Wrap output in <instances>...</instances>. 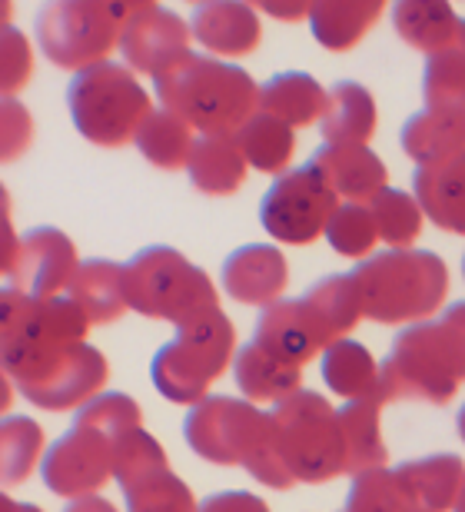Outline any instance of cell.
<instances>
[{
  "label": "cell",
  "mask_w": 465,
  "mask_h": 512,
  "mask_svg": "<svg viewBox=\"0 0 465 512\" xmlns=\"http://www.w3.org/2000/svg\"><path fill=\"white\" fill-rule=\"evenodd\" d=\"M459 436H462V443H465V403L459 409Z\"/></svg>",
  "instance_id": "cell-49"
},
{
  "label": "cell",
  "mask_w": 465,
  "mask_h": 512,
  "mask_svg": "<svg viewBox=\"0 0 465 512\" xmlns=\"http://www.w3.org/2000/svg\"><path fill=\"white\" fill-rule=\"evenodd\" d=\"M402 150L419 167H446L465 157V114L452 110H422L402 127Z\"/></svg>",
  "instance_id": "cell-20"
},
{
  "label": "cell",
  "mask_w": 465,
  "mask_h": 512,
  "mask_svg": "<svg viewBox=\"0 0 465 512\" xmlns=\"http://www.w3.org/2000/svg\"><path fill=\"white\" fill-rule=\"evenodd\" d=\"M246 163L260 173H279L286 170V163L293 160L296 137L293 127H286L283 120H276L270 114H256L250 124L236 133Z\"/></svg>",
  "instance_id": "cell-35"
},
{
  "label": "cell",
  "mask_w": 465,
  "mask_h": 512,
  "mask_svg": "<svg viewBox=\"0 0 465 512\" xmlns=\"http://www.w3.org/2000/svg\"><path fill=\"white\" fill-rule=\"evenodd\" d=\"M107 373H110L107 356H103L97 346L80 343L57 366H50L40 380L20 386V393L34 406L57 413V409L90 403V399L100 393V386L107 383Z\"/></svg>",
  "instance_id": "cell-15"
},
{
  "label": "cell",
  "mask_w": 465,
  "mask_h": 512,
  "mask_svg": "<svg viewBox=\"0 0 465 512\" xmlns=\"http://www.w3.org/2000/svg\"><path fill=\"white\" fill-rule=\"evenodd\" d=\"M0 512H44V509L17 503V499H10V496H0Z\"/></svg>",
  "instance_id": "cell-48"
},
{
  "label": "cell",
  "mask_w": 465,
  "mask_h": 512,
  "mask_svg": "<svg viewBox=\"0 0 465 512\" xmlns=\"http://www.w3.org/2000/svg\"><path fill=\"white\" fill-rule=\"evenodd\" d=\"M120 50L133 70L157 77L160 70L190 54V24L173 10L143 0V4H133V14L127 17Z\"/></svg>",
  "instance_id": "cell-14"
},
{
  "label": "cell",
  "mask_w": 465,
  "mask_h": 512,
  "mask_svg": "<svg viewBox=\"0 0 465 512\" xmlns=\"http://www.w3.org/2000/svg\"><path fill=\"white\" fill-rule=\"evenodd\" d=\"M465 383V300L452 303L436 323H416L392 340V353L379 366V396L426 399L446 406Z\"/></svg>",
  "instance_id": "cell-3"
},
{
  "label": "cell",
  "mask_w": 465,
  "mask_h": 512,
  "mask_svg": "<svg viewBox=\"0 0 465 512\" xmlns=\"http://www.w3.org/2000/svg\"><path fill=\"white\" fill-rule=\"evenodd\" d=\"M90 320L67 296L37 300L20 290L0 293V343H4V373L20 386L40 380L50 366L87 340Z\"/></svg>",
  "instance_id": "cell-4"
},
{
  "label": "cell",
  "mask_w": 465,
  "mask_h": 512,
  "mask_svg": "<svg viewBox=\"0 0 465 512\" xmlns=\"http://www.w3.org/2000/svg\"><path fill=\"white\" fill-rule=\"evenodd\" d=\"M456 512H465V483H462V493L456 499Z\"/></svg>",
  "instance_id": "cell-50"
},
{
  "label": "cell",
  "mask_w": 465,
  "mask_h": 512,
  "mask_svg": "<svg viewBox=\"0 0 465 512\" xmlns=\"http://www.w3.org/2000/svg\"><path fill=\"white\" fill-rule=\"evenodd\" d=\"M80 270L77 250L64 230L57 227H34L17 243L14 256L4 263V276L10 290H20L37 300L64 296Z\"/></svg>",
  "instance_id": "cell-12"
},
{
  "label": "cell",
  "mask_w": 465,
  "mask_h": 512,
  "mask_svg": "<svg viewBox=\"0 0 465 512\" xmlns=\"http://www.w3.org/2000/svg\"><path fill=\"white\" fill-rule=\"evenodd\" d=\"M416 509L409 489L402 486L396 469H366L353 479L346 496V512H409Z\"/></svg>",
  "instance_id": "cell-39"
},
{
  "label": "cell",
  "mask_w": 465,
  "mask_h": 512,
  "mask_svg": "<svg viewBox=\"0 0 465 512\" xmlns=\"http://www.w3.org/2000/svg\"><path fill=\"white\" fill-rule=\"evenodd\" d=\"M326 240H329V247L349 256V260L366 256L379 240L369 203H346V207H339L336 217L329 220V227H326Z\"/></svg>",
  "instance_id": "cell-41"
},
{
  "label": "cell",
  "mask_w": 465,
  "mask_h": 512,
  "mask_svg": "<svg viewBox=\"0 0 465 512\" xmlns=\"http://www.w3.org/2000/svg\"><path fill=\"white\" fill-rule=\"evenodd\" d=\"M67 300L77 303V310L93 323H113L130 310L127 283H123V263L87 260L80 263L74 283L67 286Z\"/></svg>",
  "instance_id": "cell-23"
},
{
  "label": "cell",
  "mask_w": 465,
  "mask_h": 512,
  "mask_svg": "<svg viewBox=\"0 0 465 512\" xmlns=\"http://www.w3.org/2000/svg\"><path fill=\"white\" fill-rule=\"evenodd\" d=\"M462 276H465V256H462Z\"/></svg>",
  "instance_id": "cell-52"
},
{
  "label": "cell",
  "mask_w": 465,
  "mask_h": 512,
  "mask_svg": "<svg viewBox=\"0 0 465 512\" xmlns=\"http://www.w3.org/2000/svg\"><path fill=\"white\" fill-rule=\"evenodd\" d=\"M143 413L140 406L133 403L127 393H103V396H93L90 403L80 406V413L74 419V426H87V429H97V433L110 436L113 443L123 439L133 429H143Z\"/></svg>",
  "instance_id": "cell-40"
},
{
  "label": "cell",
  "mask_w": 465,
  "mask_h": 512,
  "mask_svg": "<svg viewBox=\"0 0 465 512\" xmlns=\"http://www.w3.org/2000/svg\"><path fill=\"white\" fill-rule=\"evenodd\" d=\"M369 210H372V220H376L379 240H386L389 247H396V250H409L412 243H416L422 230V207L412 193L386 187L369 203Z\"/></svg>",
  "instance_id": "cell-38"
},
{
  "label": "cell",
  "mask_w": 465,
  "mask_h": 512,
  "mask_svg": "<svg viewBox=\"0 0 465 512\" xmlns=\"http://www.w3.org/2000/svg\"><path fill=\"white\" fill-rule=\"evenodd\" d=\"M123 283L130 310L150 320H170L180 326L203 310L220 306L210 276L173 247L140 250L130 263H123Z\"/></svg>",
  "instance_id": "cell-8"
},
{
  "label": "cell",
  "mask_w": 465,
  "mask_h": 512,
  "mask_svg": "<svg viewBox=\"0 0 465 512\" xmlns=\"http://www.w3.org/2000/svg\"><path fill=\"white\" fill-rule=\"evenodd\" d=\"M382 396L353 399L339 409V429H343V449H346V466L343 473L359 476L366 469H379L386 463V443H382L379 413H382Z\"/></svg>",
  "instance_id": "cell-27"
},
{
  "label": "cell",
  "mask_w": 465,
  "mask_h": 512,
  "mask_svg": "<svg viewBox=\"0 0 465 512\" xmlns=\"http://www.w3.org/2000/svg\"><path fill=\"white\" fill-rule=\"evenodd\" d=\"M236 330L220 306L177 326V336L160 346L150 363V380L170 403L196 406L206 399V389L220 380L233 360Z\"/></svg>",
  "instance_id": "cell-6"
},
{
  "label": "cell",
  "mask_w": 465,
  "mask_h": 512,
  "mask_svg": "<svg viewBox=\"0 0 465 512\" xmlns=\"http://www.w3.org/2000/svg\"><path fill=\"white\" fill-rule=\"evenodd\" d=\"M133 4H97V0H64L37 14V44L50 64L64 70H87L107 60L120 44Z\"/></svg>",
  "instance_id": "cell-9"
},
{
  "label": "cell",
  "mask_w": 465,
  "mask_h": 512,
  "mask_svg": "<svg viewBox=\"0 0 465 512\" xmlns=\"http://www.w3.org/2000/svg\"><path fill=\"white\" fill-rule=\"evenodd\" d=\"M260 10H266V14H273V17H283V20H299L303 14H309L306 4H260Z\"/></svg>",
  "instance_id": "cell-47"
},
{
  "label": "cell",
  "mask_w": 465,
  "mask_h": 512,
  "mask_svg": "<svg viewBox=\"0 0 465 512\" xmlns=\"http://www.w3.org/2000/svg\"><path fill=\"white\" fill-rule=\"evenodd\" d=\"M190 34L200 40V47H206L210 54L220 57H243L253 54L260 44V17L256 7L250 4H200L193 10L190 20Z\"/></svg>",
  "instance_id": "cell-19"
},
{
  "label": "cell",
  "mask_w": 465,
  "mask_h": 512,
  "mask_svg": "<svg viewBox=\"0 0 465 512\" xmlns=\"http://www.w3.org/2000/svg\"><path fill=\"white\" fill-rule=\"evenodd\" d=\"M64 512H117V506H113L110 499H103V496H84V499L67 503Z\"/></svg>",
  "instance_id": "cell-46"
},
{
  "label": "cell",
  "mask_w": 465,
  "mask_h": 512,
  "mask_svg": "<svg viewBox=\"0 0 465 512\" xmlns=\"http://www.w3.org/2000/svg\"><path fill=\"white\" fill-rule=\"evenodd\" d=\"M113 449L117 443L110 436L87 426H74L44 456L40 473H44L47 489L64 499L93 496L113 476Z\"/></svg>",
  "instance_id": "cell-13"
},
{
  "label": "cell",
  "mask_w": 465,
  "mask_h": 512,
  "mask_svg": "<svg viewBox=\"0 0 465 512\" xmlns=\"http://www.w3.org/2000/svg\"><path fill=\"white\" fill-rule=\"evenodd\" d=\"M127 509L130 512H200L190 486L180 476H173L170 469L160 476H153L150 483L137 486L127 493Z\"/></svg>",
  "instance_id": "cell-42"
},
{
  "label": "cell",
  "mask_w": 465,
  "mask_h": 512,
  "mask_svg": "<svg viewBox=\"0 0 465 512\" xmlns=\"http://www.w3.org/2000/svg\"><path fill=\"white\" fill-rule=\"evenodd\" d=\"M376 100L363 87L353 84V80H343V84L329 87L326 97V114L319 120V130H323L326 143H356V147H366V140L376 133Z\"/></svg>",
  "instance_id": "cell-28"
},
{
  "label": "cell",
  "mask_w": 465,
  "mask_h": 512,
  "mask_svg": "<svg viewBox=\"0 0 465 512\" xmlns=\"http://www.w3.org/2000/svg\"><path fill=\"white\" fill-rule=\"evenodd\" d=\"M193 143H196L193 127L186 124V120H180L177 114H170V110H153L150 120L137 133L140 153L153 167H163V170L186 167V160H190V153H193Z\"/></svg>",
  "instance_id": "cell-34"
},
{
  "label": "cell",
  "mask_w": 465,
  "mask_h": 512,
  "mask_svg": "<svg viewBox=\"0 0 465 512\" xmlns=\"http://www.w3.org/2000/svg\"><path fill=\"white\" fill-rule=\"evenodd\" d=\"M223 290L233 296L236 303L246 306H273L279 293L286 290L289 270L286 256L270 243H246V247L233 250L223 260Z\"/></svg>",
  "instance_id": "cell-18"
},
{
  "label": "cell",
  "mask_w": 465,
  "mask_h": 512,
  "mask_svg": "<svg viewBox=\"0 0 465 512\" xmlns=\"http://www.w3.org/2000/svg\"><path fill=\"white\" fill-rule=\"evenodd\" d=\"M270 426V413H260L250 399L206 396L190 406L183 419V436L196 456L220 466H246Z\"/></svg>",
  "instance_id": "cell-10"
},
{
  "label": "cell",
  "mask_w": 465,
  "mask_h": 512,
  "mask_svg": "<svg viewBox=\"0 0 465 512\" xmlns=\"http://www.w3.org/2000/svg\"><path fill=\"white\" fill-rule=\"evenodd\" d=\"M422 97H426V110L465 114V20L446 47L426 57Z\"/></svg>",
  "instance_id": "cell-29"
},
{
  "label": "cell",
  "mask_w": 465,
  "mask_h": 512,
  "mask_svg": "<svg viewBox=\"0 0 465 512\" xmlns=\"http://www.w3.org/2000/svg\"><path fill=\"white\" fill-rule=\"evenodd\" d=\"M346 449L339 429V409L313 389H296L273 406L270 426L246 459L256 483L289 489L293 483H329L343 476Z\"/></svg>",
  "instance_id": "cell-1"
},
{
  "label": "cell",
  "mask_w": 465,
  "mask_h": 512,
  "mask_svg": "<svg viewBox=\"0 0 465 512\" xmlns=\"http://www.w3.org/2000/svg\"><path fill=\"white\" fill-rule=\"evenodd\" d=\"M67 107L80 137L97 147H123L137 143V133L150 120V94L123 64L103 60L70 80Z\"/></svg>",
  "instance_id": "cell-7"
},
{
  "label": "cell",
  "mask_w": 465,
  "mask_h": 512,
  "mask_svg": "<svg viewBox=\"0 0 465 512\" xmlns=\"http://www.w3.org/2000/svg\"><path fill=\"white\" fill-rule=\"evenodd\" d=\"M303 303L319 316L333 343L346 340V333H353L356 323L363 320V300H359V290L349 273H336L313 283L303 293Z\"/></svg>",
  "instance_id": "cell-33"
},
{
  "label": "cell",
  "mask_w": 465,
  "mask_h": 512,
  "mask_svg": "<svg viewBox=\"0 0 465 512\" xmlns=\"http://www.w3.org/2000/svg\"><path fill=\"white\" fill-rule=\"evenodd\" d=\"M329 90L316 84V77L303 70H283L260 87V114L283 120L286 127H306L323 120Z\"/></svg>",
  "instance_id": "cell-24"
},
{
  "label": "cell",
  "mask_w": 465,
  "mask_h": 512,
  "mask_svg": "<svg viewBox=\"0 0 465 512\" xmlns=\"http://www.w3.org/2000/svg\"><path fill=\"white\" fill-rule=\"evenodd\" d=\"M200 512H270V506H266L263 499L253 496V493L230 489V493H216L210 499H203Z\"/></svg>",
  "instance_id": "cell-45"
},
{
  "label": "cell",
  "mask_w": 465,
  "mask_h": 512,
  "mask_svg": "<svg viewBox=\"0 0 465 512\" xmlns=\"http://www.w3.org/2000/svg\"><path fill=\"white\" fill-rule=\"evenodd\" d=\"M402 486L409 489L412 503L432 512L456 509V499L465 483V463L452 453H436L426 459H412L396 469Z\"/></svg>",
  "instance_id": "cell-25"
},
{
  "label": "cell",
  "mask_w": 465,
  "mask_h": 512,
  "mask_svg": "<svg viewBox=\"0 0 465 512\" xmlns=\"http://www.w3.org/2000/svg\"><path fill=\"white\" fill-rule=\"evenodd\" d=\"M323 380L329 393L353 399L379 396V366L372 353L356 340H339L323 353Z\"/></svg>",
  "instance_id": "cell-30"
},
{
  "label": "cell",
  "mask_w": 465,
  "mask_h": 512,
  "mask_svg": "<svg viewBox=\"0 0 465 512\" xmlns=\"http://www.w3.org/2000/svg\"><path fill=\"white\" fill-rule=\"evenodd\" d=\"M392 24H396V34L406 40L409 47H416L429 57L459 34L462 17H456V10L449 4H439V0L436 4L409 0V4L392 7Z\"/></svg>",
  "instance_id": "cell-31"
},
{
  "label": "cell",
  "mask_w": 465,
  "mask_h": 512,
  "mask_svg": "<svg viewBox=\"0 0 465 512\" xmlns=\"http://www.w3.org/2000/svg\"><path fill=\"white\" fill-rule=\"evenodd\" d=\"M412 197L436 227L465 237V157L446 167H419L412 177Z\"/></svg>",
  "instance_id": "cell-22"
},
{
  "label": "cell",
  "mask_w": 465,
  "mask_h": 512,
  "mask_svg": "<svg viewBox=\"0 0 465 512\" xmlns=\"http://www.w3.org/2000/svg\"><path fill=\"white\" fill-rule=\"evenodd\" d=\"M409 512H432V509H422V506H416V509H409Z\"/></svg>",
  "instance_id": "cell-51"
},
{
  "label": "cell",
  "mask_w": 465,
  "mask_h": 512,
  "mask_svg": "<svg viewBox=\"0 0 465 512\" xmlns=\"http://www.w3.org/2000/svg\"><path fill=\"white\" fill-rule=\"evenodd\" d=\"M382 14L379 0H353V4H309V27L326 50H349L363 40L366 30Z\"/></svg>",
  "instance_id": "cell-32"
},
{
  "label": "cell",
  "mask_w": 465,
  "mask_h": 512,
  "mask_svg": "<svg viewBox=\"0 0 465 512\" xmlns=\"http://www.w3.org/2000/svg\"><path fill=\"white\" fill-rule=\"evenodd\" d=\"M153 87L163 110L203 130V137H236L260 114V87L243 67L193 50L160 70Z\"/></svg>",
  "instance_id": "cell-2"
},
{
  "label": "cell",
  "mask_w": 465,
  "mask_h": 512,
  "mask_svg": "<svg viewBox=\"0 0 465 512\" xmlns=\"http://www.w3.org/2000/svg\"><path fill=\"white\" fill-rule=\"evenodd\" d=\"M0 476L4 486H20L34 473L40 449H44V429L27 416H4L0 426Z\"/></svg>",
  "instance_id": "cell-37"
},
{
  "label": "cell",
  "mask_w": 465,
  "mask_h": 512,
  "mask_svg": "<svg viewBox=\"0 0 465 512\" xmlns=\"http://www.w3.org/2000/svg\"><path fill=\"white\" fill-rule=\"evenodd\" d=\"M30 74H34L30 40L17 27L4 24V30H0V84H4V97H14L30 80Z\"/></svg>",
  "instance_id": "cell-43"
},
{
  "label": "cell",
  "mask_w": 465,
  "mask_h": 512,
  "mask_svg": "<svg viewBox=\"0 0 465 512\" xmlns=\"http://www.w3.org/2000/svg\"><path fill=\"white\" fill-rule=\"evenodd\" d=\"M306 163L333 187L336 197L343 193L349 203H372L389 183L386 163L356 143H323Z\"/></svg>",
  "instance_id": "cell-17"
},
{
  "label": "cell",
  "mask_w": 465,
  "mask_h": 512,
  "mask_svg": "<svg viewBox=\"0 0 465 512\" xmlns=\"http://www.w3.org/2000/svg\"><path fill=\"white\" fill-rule=\"evenodd\" d=\"M336 210L339 203L333 187L309 163H303L299 170L283 173L266 190L260 203V223L270 237L293 243V247H306V243L323 237Z\"/></svg>",
  "instance_id": "cell-11"
},
{
  "label": "cell",
  "mask_w": 465,
  "mask_h": 512,
  "mask_svg": "<svg viewBox=\"0 0 465 512\" xmlns=\"http://www.w3.org/2000/svg\"><path fill=\"white\" fill-rule=\"evenodd\" d=\"M167 453L163 446L143 429H133L123 439H117V449H113V479H117L120 493L127 496L137 486L150 483L153 476L167 473Z\"/></svg>",
  "instance_id": "cell-36"
},
{
  "label": "cell",
  "mask_w": 465,
  "mask_h": 512,
  "mask_svg": "<svg viewBox=\"0 0 465 512\" xmlns=\"http://www.w3.org/2000/svg\"><path fill=\"white\" fill-rule=\"evenodd\" d=\"M0 120H4L0 157H4V163H14L17 157H24V150L34 143V120H30L27 107L14 97H4V104H0Z\"/></svg>",
  "instance_id": "cell-44"
},
{
  "label": "cell",
  "mask_w": 465,
  "mask_h": 512,
  "mask_svg": "<svg viewBox=\"0 0 465 512\" xmlns=\"http://www.w3.org/2000/svg\"><path fill=\"white\" fill-rule=\"evenodd\" d=\"M233 376H236L240 393L250 399V403H283L286 396L303 389V370L279 360L276 353H270L256 340H250L236 353Z\"/></svg>",
  "instance_id": "cell-21"
},
{
  "label": "cell",
  "mask_w": 465,
  "mask_h": 512,
  "mask_svg": "<svg viewBox=\"0 0 465 512\" xmlns=\"http://www.w3.org/2000/svg\"><path fill=\"white\" fill-rule=\"evenodd\" d=\"M349 276L363 300V316L376 323L426 320L449 293L446 263L426 250H389L369 256Z\"/></svg>",
  "instance_id": "cell-5"
},
{
  "label": "cell",
  "mask_w": 465,
  "mask_h": 512,
  "mask_svg": "<svg viewBox=\"0 0 465 512\" xmlns=\"http://www.w3.org/2000/svg\"><path fill=\"white\" fill-rule=\"evenodd\" d=\"M190 183L210 197H230L246 177V157L236 137H196L193 153L186 160Z\"/></svg>",
  "instance_id": "cell-26"
},
{
  "label": "cell",
  "mask_w": 465,
  "mask_h": 512,
  "mask_svg": "<svg viewBox=\"0 0 465 512\" xmlns=\"http://www.w3.org/2000/svg\"><path fill=\"white\" fill-rule=\"evenodd\" d=\"M253 340L263 343L279 360L299 366V370H303L319 350L333 346V336L326 333L319 316L303 303V296H299V300H276L273 306H266L260 323H256Z\"/></svg>",
  "instance_id": "cell-16"
}]
</instances>
